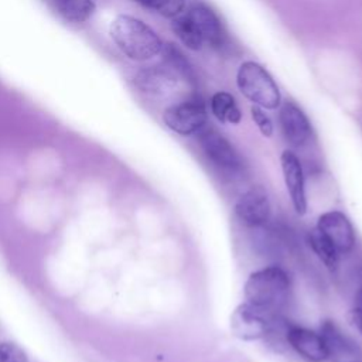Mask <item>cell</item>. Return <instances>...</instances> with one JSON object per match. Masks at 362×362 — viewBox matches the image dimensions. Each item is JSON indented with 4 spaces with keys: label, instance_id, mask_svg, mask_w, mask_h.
<instances>
[{
    "label": "cell",
    "instance_id": "obj_4",
    "mask_svg": "<svg viewBox=\"0 0 362 362\" xmlns=\"http://www.w3.org/2000/svg\"><path fill=\"white\" fill-rule=\"evenodd\" d=\"M206 107L199 98H191L171 105L163 113L165 126L181 136H189L199 132L206 124Z\"/></svg>",
    "mask_w": 362,
    "mask_h": 362
},
{
    "label": "cell",
    "instance_id": "obj_6",
    "mask_svg": "<svg viewBox=\"0 0 362 362\" xmlns=\"http://www.w3.org/2000/svg\"><path fill=\"white\" fill-rule=\"evenodd\" d=\"M199 144L205 156L219 170L229 174H236L242 170V157L232 146V143L215 129H201Z\"/></svg>",
    "mask_w": 362,
    "mask_h": 362
},
{
    "label": "cell",
    "instance_id": "obj_10",
    "mask_svg": "<svg viewBox=\"0 0 362 362\" xmlns=\"http://www.w3.org/2000/svg\"><path fill=\"white\" fill-rule=\"evenodd\" d=\"M279 122L286 140L294 147L305 146L313 136V126L307 115L293 102H284L279 112Z\"/></svg>",
    "mask_w": 362,
    "mask_h": 362
},
{
    "label": "cell",
    "instance_id": "obj_22",
    "mask_svg": "<svg viewBox=\"0 0 362 362\" xmlns=\"http://www.w3.org/2000/svg\"><path fill=\"white\" fill-rule=\"evenodd\" d=\"M250 115H252V119L256 123L257 129L260 130V133L264 137H272L273 136V123H272L270 117L264 113V109L253 105L250 107Z\"/></svg>",
    "mask_w": 362,
    "mask_h": 362
},
{
    "label": "cell",
    "instance_id": "obj_8",
    "mask_svg": "<svg viewBox=\"0 0 362 362\" xmlns=\"http://www.w3.org/2000/svg\"><path fill=\"white\" fill-rule=\"evenodd\" d=\"M317 229L334 245L338 253H346L355 245V229L349 218L341 211H328L320 215Z\"/></svg>",
    "mask_w": 362,
    "mask_h": 362
},
{
    "label": "cell",
    "instance_id": "obj_21",
    "mask_svg": "<svg viewBox=\"0 0 362 362\" xmlns=\"http://www.w3.org/2000/svg\"><path fill=\"white\" fill-rule=\"evenodd\" d=\"M0 362H28L25 352L13 342L0 344Z\"/></svg>",
    "mask_w": 362,
    "mask_h": 362
},
{
    "label": "cell",
    "instance_id": "obj_24",
    "mask_svg": "<svg viewBox=\"0 0 362 362\" xmlns=\"http://www.w3.org/2000/svg\"><path fill=\"white\" fill-rule=\"evenodd\" d=\"M355 308L362 311V287L355 294Z\"/></svg>",
    "mask_w": 362,
    "mask_h": 362
},
{
    "label": "cell",
    "instance_id": "obj_26",
    "mask_svg": "<svg viewBox=\"0 0 362 362\" xmlns=\"http://www.w3.org/2000/svg\"><path fill=\"white\" fill-rule=\"evenodd\" d=\"M348 362H362V361H359V359H356V361H348Z\"/></svg>",
    "mask_w": 362,
    "mask_h": 362
},
{
    "label": "cell",
    "instance_id": "obj_7",
    "mask_svg": "<svg viewBox=\"0 0 362 362\" xmlns=\"http://www.w3.org/2000/svg\"><path fill=\"white\" fill-rule=\"evenodd\" d=\"M235 214L246 226L257 228L264 225L270 219L272 214L267 191L260 185L249 188L236 201Z\"/></svg>",
    "mask_w": 362,
    "mask_h": 362
},
{
    "label": "cell",
    "instance_id": "obj_15",
    "mask_svg": "<svg viewBox=\"0 0 362 362\" xmlns=\"http://www.w3.org/2000/svg\"><path fill=\"white\" fill-rule=\"evenodd\" d=\"M211 112L221 123L238 124L242 120V112L235 98L225 90L215 92L211 98Z\"/></svg>",
    "mask_w": 362,
    "mask_h": 362
},
{
    "label": "cell",
    "instance_id": "obj_5",
    "mask_svg": "<svg viewBox=\"0 0 362 362\" xmlns=\"http://www.w3.org/2000/svg\"><path fill=\"white\" fill-rule=\"evenodd\" d=\"M276 314L264 311L247 301L239 304L230 315V331L242 341H256L267 337Z\"/></svg>",
    "mask_w": 362,
    "mask_h": 362
},
{
    "label": "cell",
    "instance_id": "obj_25",
    "mask_svg": "<svg viewBox=\"0 0 362 362\" xmlns=\"http://www.w3.org/2000/svg\"><path fill=\"white\" fill-rule=\"evenodd\" d=\"M133 1H136V3L141 4L143 7H147V8H150V0H133Z\"/></svg>",
    "mask_w": 362,
    "mask_h": 362
},
{
    "label": "cell",
    "instance_id": "obj_11",
    "mask_svg": "<svg viewBox=\"0 0 362 362\" xmlns=\"http://www.w3.org/2000/svg\"><path fill=\"white\" fill-rule=\"evenodd\" d=\"M187 14L204 44H208L212 48H222L225 45L226 33L215 11L208 6L198 3L191 6Z\"/></svg>",
    "mask_w": 362,
    "mask_h": 362
},
{
    "label": "cell",
    "instance_id": "obj_13",
    "mask_svg": "<svg viewBox=\"0 0 362 362\" xmlns=\"http://www.w3.org/2000/svg\"><path fill=\"white\" fill-rule=\"evenodd\" d=\"M286 339L287 344L308 362H324L329 358L320 332L298 325H290Z\"/></svg>",
    "mask_w": 362,
    "mask_h": 362
},
{
    "label": "cell",
    "instance_id": "obj_17",
    "mask_svg": "<svg viewBox=\"0 0 362 362\" xmlns=\"http://www.w3.org/2000/svg\"><path fill=\"white\" fill-rule=\"evenodd\" d=\"M308 243L318 259L327 266L329 270H335L338 266L339 253L334 247V245L315 228L308 233Z\"/></svg>",
    "mask_w": 362,
    "mask_h": 362
},
{
    "label": "cell",
    "instance_id": "obj_20",
    "mask_svg": "<svg viewBox=\"0 0 362 362\" xmlns=\"http://www.w3.org/2000/svg\"><path fill=\"white\" fill-rule=\"evenodd\" d=\"M185 7V0H150V10L160 13L164 17L174 18Z\"/></svg>",
    "mask_w": 362,
    "mask_h": 362
},
{
    "label": "cell",
    "instance_id": "obj_1",
    "mask_svg": "<svg viewBox=\"0 0 362 362\" xmlns=\"http://www.w3.org/2000/svg\"><path fill=\"white\" fill-rule=\"evenodd\" d=\"M109 34L116 47L133 61H148L158 55L163 48L158 34L133 16L119 14L115 17L110 23Z\"/></svg>",
    "mask_w": 362,
    "mask_h": 362
},
{
    "label": "cell",
    "instance_id": "obj_18",
    "mask_svg": "<svg viewBox=\"0 0 362 362\" xmlns=\"http://www.w3.org/2000/svg\"><path fill=\"white\" fill-rule=\"evenodd\" d=\"M171 28L174 31V34L178 37V40L188 48L192 51H198L202 48L204 42L201 40V37L198 35L191 18L188 17L187 13L184 14H178L177 17L173 18L171 23Z\"/></svg>",
    "mask_w": 362,
    "mask_h": 362
},
{
    "label": "cell",
    "instance_id": "obj_12",
    "mask_svg": "<svg viewBox=\"0 0 362 362\" xmlns=\"http://www.w3.org/2000/svg\"><path fill=\"white\" fill-rule=\"evenodd\" d=\"M177 75L170 66H146L136 72L134 85L143 93L165 96L178 86Z\"/></svg>",
    "mask_w": 362,
    "mask_h": 362
},
{
    "label": "cell",
    "instance_id": "obj_16",
    "mask_svg": "<svg viewBox=\"0 0 362 362\" xmlns=\"http://www.w3.org/2000/svg\"><path fill=\"white\" fill-rule=\"evenodd\" d=\"M54 4L66 21L75 24L88 21L96 8L95 0H54Z\"/></svg>",
    "mask_w": 362,
    "mask_h": 362
},
{
    "label": "cell",
    "instance_id": "obj_23",
    "mask_svg": "<svg viewBox=\"0 0 362 362\" xmlns=\"http://www.w3.org/2000/svg\"><path fill=\"white\" fill-rule=\"evenodd\" d=\"M351 320H352L354 325L356 327V329L362 334V311L354 308L351 313Z\"/></svg>",
    "mask_w": 362,
    "mask_h": 362
},
{
    "label": "cell",
    "instance_id": "obj_14",
    "mask_svg": "<svg viewBox=\"0 0 362 362\" xmlns=\"http://www.w3.org/2000/svg\"><path fill=\"white\" fill-rule=\"evenodd\" d=\"M320 335L325 344L328 356H335L338 359L356 361L361 349L358 345L335 324V321L325 320L321 324Z\"/></svg>",
    "mask_w": 362,
    "mask_h": 362
},
{
    "label": "cell",
    "instance_id": "obj_9",
    "mask_svg": "<svg viewBox=\"0 0 362 362\" xmlns=\"http://www.w3.org/2000/svg\"><path fill=\"white\" fill-rule=\"evenodd\" d=\"M280 164L293 208L298 215H304L307 211V195L301 163L291 150H284L280 156Z\"/></svg>",
    "mask_w": 362,
    "mask_h": 362
},
{
    "label": "cell",
    "instance_id": "obj_3",
    "mask_svg": "<svg viewBox=\"0 0 362 362\" xmlns=\"http://www.w3.org/2000/svg\"><path fill=\"white\" fill-rule=\"evenodd\" d=\"M236 85L246 99L262 109L273 110L281 103V95L273 76L255 61H245L239 65Z\"/></svg>",
    "mask_w": 362,
    "mask_h": 362
},
{
    "label": "cell",
    "instance_id": "obj_19",
    "mask_svg": "<svg viewBox=\"0 0 362 362\" xmlns=\"http://www.w3.org/2000/svg\"><path fill=\"white\" fill-rule=\"evenodd\" d=\"M161 54L164 57V61H165L167 66H170L174 72H177V74L182 75L184 78L189 79L191 82H194L192 68L189 66V64L184 58V55L173 44H165V45L163 44Z\"/></svg>",
    "mask_w": 362,
    "mask_h": 362
},
{
    "label": "cell",
    "instance_id": "obj_2",
    "mask_svg": "<svg viewBox=\"0 0 362 362\" xmlns=\"http://www.w3.org/2000/svg\"><path fill=\"white\" fill-rule=\"evenodd\" d=\"M243 293L247 303L264 311L279 314L288 300V274L279 266H267L256 270L247 277Z\"/></svg>",
    "mask_w": 362,
    "mask_h": 362
}]
</instances>
